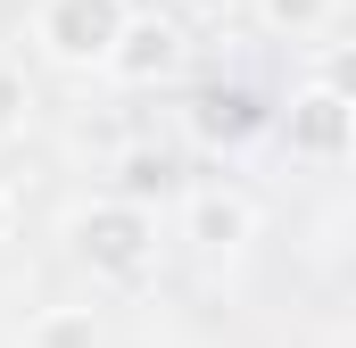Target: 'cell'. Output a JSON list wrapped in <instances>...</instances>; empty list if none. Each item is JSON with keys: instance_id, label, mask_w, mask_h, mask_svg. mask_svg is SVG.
<instances>
[{"instance_id": "1", "label": "cell", "mask_w": 356, "mask_h": 348, "mask_svg": "<svg viewBox=\"0 0 356 348\" xmlns=\"http://www.w3.org/2000/svg\"><path fill=\"white\" fill-rule=\"evenodd\" d=\"M67 241H75V258L91 265V274H141L149 265V249H158V216L149 207H133V199H99V207H83L75 224H67Z\"/></svg>"}, {"instance_id": "2", "label": "cell", "mask_w": 356, "mask_h": 348, "mask_svg": "<svg viewBox=\"0 0 356 348\" xmlns=\"http://www.w3.org/2000/svg\"><path fill=\"white\" fill-rule=\"evenodd\" d=\"M133 8L124 0H50L42 8V50L67 58V67H108L116 42H124Z\"/></svg>"}, {"instance_id": "3", "label": "cell", "mask_w": 356, "mask_h": 348, "mask_svg": "<svg viewBox=\"0 0 356 348\" xmlns=\"http://www.w3.org/2000/svg\"><path fill=\"white\" fill-rule=\"evenodd\" d=\"M273 125V108L257 100V91H199V108H191V133L207 141V150H241V141H257Z\"/></svg>"}, {"instance_id": "4", "label": "cell", "mask_w": 356, "mask_h": 348, "mask_svg": "<svg viewBox=\"0 0 356 348\" xmlns=\"http://www.w3.org/2000/svg\"><path fill=\"white\" fill-rule=\"evenodd\" d=\"M356 141V108L348 100H332V91H298L290 100V150H307V158H348Z\"/></svg>"}, {"instance_id": "5", "label": "cell", "mask_w": 356, "mask_h": 348, "mask_svg": "<svg viewBox=\"0 0 356 348\" xmlns=\"http://www.w3.org/2000/svg\"><path fill=\"white\" fill-rule=\"evenodd\" d=\"M175 58H182L175 25H166V17H133L124 42H116V58H108V75H116V84H158V75H175Z\"/></svg>"}, {"instance_id": "6", "label": "cell", "mask_w": 356, "mask_h": 348, "mask_svg": "<svg viewBox=\"0 0 356 348\" xmlns=\"http://www.w3.org/2000/svg\"><path fill=\"white\" fill-rule=\"evenodd\" d=\"M249 224H257V207L241 191H191V241L199 249H241Z\"/></svg>"}, {"instance_id": "7", "label": "cell", "mask_w": 356, "mask_h": 348, "mask_svg": "<svg viewBox=\"0 0 356 348\" xmlns=\"http://www.w3.org/2000/svg\"><path fill=\"white\" fill-rule=\"evenodd\" d=\"M158 191H175V158H166V150H133V158L116 166V199H133V207H149Z\"/></svg>"}, {"instance_id": "8", "label": "cell", "mask_w": 356, "mask_h": 348, "mask_svg": "<svg viewBox=\"0 0 356 348\" xmlns=\"http://www.w3.org/2000/svg\"><path fill=\"white\" fill-rule=\"evenodd\" d=\"M25 348H99V324H91L83 307H50V315L25 332Z\"/></svg>"}, {"instance_id": "9", "label": "cell", "mask_w": 356, "mask_h": 348, "mask_svg": "<svg viewBox=\"0 0 356 348\" xmlns=\"http://www.w3.org/2000/svg\"><path fill=\"white\" fill-rule=\"evenodd\" d=\"M257 8H266V25H282V33H315L332 17V0H257Z\"/></svg>"}, {"instance_id": "10", "label": "cell", "mask_w": 356, "mask_h": 348, "mask_svg": "<svg viewBox=\"0 0 356 348\" xmlns=\"http://www.w3.org/2000/svg\"><path fill=\"white\" fill-rule=\"evenodd\" d=\"M323 91H332V100H348V108H356V42H348V50H332V58H323Z\"/></svg>"}, {"instance_id": "11", "label": "cell", "mask_w": 356, "mask_h": 348, "mask_svg": "<svg viewBox=\"0 0 356 348\" xmlns=\"http://www.w3.org/2000/svg\"><path fill=\"white\" fill-rule=\"evenodd\" d=\"M17 125H25V75H17V67H0V141H8Z\"/></svg>"}, {"instance_id": "12", "label": "cell", "mask_w": 356, "mask_h": 348, "mask_svg": "<svg viewBox=\"0 0 356 348\" xmlns=\"http://www.w3.org/2000/svg\"><path fill=\"white\" fill-rule=\"evenodd\" d=\"M182 8H207V17H216V8H224V0H182Z\"/></svg>"}, {"instance_id": "13", "label": "cell", "mask_w": 356, "mask_h": 348, "mask_svg": "<svg viewBox=\"0 0 356 348\" xmlns=\"http://www.w3.org/2000/svg\"><path fill=\"white\" fill-rule=\"evenodd\" d=\"M348 249H356V207H348Z\"/></svg>"}, {"instance_id": "14", "label": "cell", "mask_w": 356, "mask_h": 348, "mask_svg": "<svg viewBox=\"0 0 356 348\" xmlns=\"http://www.w3.org/2000/svg\"><path fill=\"white\" fill-rule=\"evenodd\" d=\"M0 232H8V199H0Z\"/></svg>"}, {"instance_id": "15", "label": "cell", "mask_w": 356, "mask_h": 348, "mask_svg": "<svg viewBox=\"0 0 356 348\" xmlns=\"http://www.w3.org/2000/svg\"><path fill=\"white\" fill-rule=\"evenodd\" d=\"M348 158H356V141H348Z\"/></svg>"}]
</instances>
